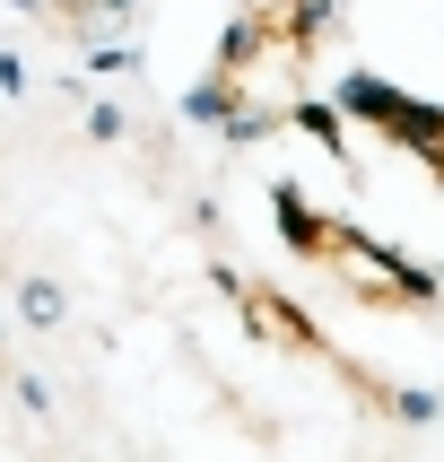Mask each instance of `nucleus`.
<instances>
[{"instance_id": "nucleus-3", "label": "nucleus", "mask_w": 444, "mask_h": 462, "mask_svg": "<svg viewBox=\"0 0 444 462\" xmlns=\"http://www.w3.org/2000/svg\"><path fill=\"white\" fill-rule=\"evenodd\" d=\"M392 131H401V149L444 183V114H401V105H392Z\"/></svg>"}, {"instance_id": "nucleus-2", "label": "nucleus", "mask_w": 444, "mask_h": 462, "mask_svg": "<svg viewBox=\"0 0 444 462\" xmlns=\"http://www.w3.org/2000/svg\"><path fill=\"white\" fill-rule=\"evenodd\" d=\"M296 245H305V254H331V271L358 288L366 306H418V297H427L418 280L392 271V254H375V245H358V236H340V227H305V218H296Z\"/></svg>"}, {"instance_id": "nucleus-1", "label": "nucleus", "mask_w": 444, "mask_h": 462, "mask_svg": "<svg viewBox=\"0 0 444 462\" xmlns=\"http://www.w3.org/2000/svg\"><path fill=\"white\" fill-rule=\"evenodd\" d=\"M313 61H322V0H244L218 52V79H209V105L235 131L296 123L313 97Z\"/></svg>"}]
</instances>
